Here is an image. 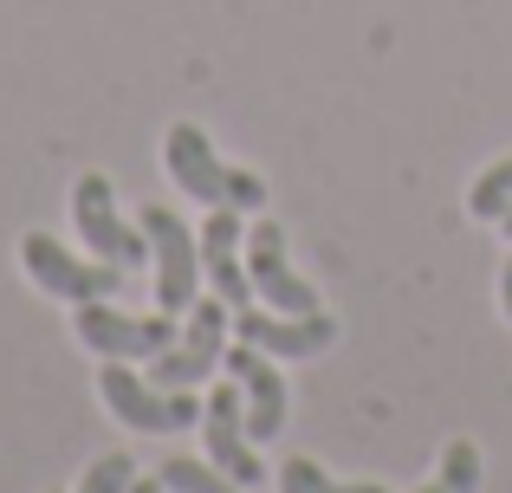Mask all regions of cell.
Masks as SVG:
<instances>
[{
    "instance_id": "6da1fadb",
    "label": "cell",
    "mask_w": 512,
    "mask_h": 493,
    "mask_svg": "<svg viewBox=\"0 0 512 493\" xmlns=\"http://www.w3.org/2000/svg\"><path fill=\"white\" fill-rule=\"evenodd\" d=\"M163 163H169L175 189L195 195L201 208H240V215H247V208L266 202V176L221 163L201 124H175V130H169V137H163Z\"/></svg>"
},
{
    "instance_id": "7a4b0ae2",
    "label": "cell",
    "mask_w": 512,
    "mask_h": 493,
    "mask_svg": "<svg viewBox=\"0 0 512 493\" xmlns=\"http://www.w3.org/2000/svg\"><path fill=\"white\" fill-rule=\"evenodd\" d=\"M98 396H104V409H111L124 429H137V435H188L201 422V409H208L195 390H163V383L137 377V370L117 364V357H104Z\"/></svg>"
},
{
    "instance_id": "3957f363",
    "label": "cell",
    "mask_w": 512,
    "mask_h": 493,
    "mask_svg": "<svg viewBox=\"0 0 512 493\" xmlns=\"http://www.w3.org/2000/svg\"><path fill=\"white\" fill-rule=\"evenodd\" d=\"M227 344H234V305H227L221 292H201V299L188 305V325L175 331V344L163 357H150V383H163V390H195V383L214 377Z\"/></svg>"
},
{
    "instance_id": "277c9868",
    "label": "cell",
    "mask_w": 512,
    "mask_h": 493,
    "mask_svg": "<svg viewBox=\"0 0 512 493\" xmlns=\"http://www.w3.org/2000/svg\"><path fill=\"white\" fill-rule=\"evenodd\" d=\"M72 228H78V241L98 253V260H111L117 273L137 279L143 266H150V234H143V221L130 228V221L117 215L111 176H78V189H72Z\"/></svg>"
},
{
    "instance_id": "5b68a950",
    "label": "cell",
    "mask_w": 512,
    "mask_h": 493,
    "mask_svg": "<svg viewBox=\"0 0 512 493\" xmlns=\"http://www.w3.org/2000/svg\"><path fill=\"white\" fill-rule=\"evenodd\" d=\"M137 221H143V234H150L156 305H163V312H188V305L201 299V234L188 228L175 208H163V202H150Z\"/></svg>"
},
{
    "instance_id": "8992f818",
    "label": "cell",
    "mask_w": 512,
    "mask_h": 493,
    "mask_svg": "<svg viewBox=\"0 0 512 493\" xmlns=\"http://www.w3.org/2000/svg\"><path fill=\"white\" fill-rule=\"evenodd\" d=\"M72 331L98 357H117V364H150V357H163L169 344H175V312L130 318V312H117L111 299H85L72 312Z\"/></svg>"
},
{
    "instance_id": "52a82bcc",
    "label": "cell",
    "mask_w": 512,
    "mask_h": 493,
    "mask_svg": "<svg viewBox=\"0 0 512 493\" xmlns=\"http://www.w3.org/2000/svg\"><path fill=\"white\" fill-rule=\"evenodd\" d=\"M20 260H26V273H33V286L39 292H52V299H72V305H85V299H111L117 286H130V273H117L111 260H78L72 247H59V234H26L20 241Z\"/></svg>"
},
{
    "instance_id": "ba28073f",
    "label": "cell",
    "mask_w": 512,
    "mask_h": 493,
    "mask_svg": "<svg viewBox=\"0 0 512 493\" xmlns=\"http://www.w3.org/2000/svg\"><path fill=\"white\" fill-rule=\"evenodd\" d=\"M247 279H253V299H266V312H292V318L325 312V305H318V286L299 279V266H292L279 221H253L247 228Z\"/></svg>"
},
{
    "instance_id": "9c48e42d",
    "label": "cell",
    "mask_w": 512,
    "mask_h": 493,
    "mask_svg": "<svg viewBox=\"0 0 512 493\" xmlns=\"http://www.w3.org/2000/svg\"><path fill=\"white\" fill-rule=\"evenodd\" d=\"M201 429H208V461L240 487H260L266 481V461H260V442L247 429V403H240V383H221L201 409Z\"/></svg>"
},
{
    "instance_id": "30bf717a",
    "label": "cell",
    "mask_w": 512,
    "mask_h": 493,
    "mask_svg": "<svg viewBox=\"0 0 512 493\" xmlns=\"http://www.w3.org/2000/svg\"><path fill=\"white\" fill-rule=\"evenodd\" d=\"M234 338L253 344V351L266 357H318L338 344V318L331 312H266V305H247V312H234Z\"/></svg>"
},
{
    "instance_id": "8fae6325",
    "label": "cell",
    "mask_w": 512,
    "mask_h": 493,
    "mask_svg": "<svg viewBox=\"0 0 512 493\" xmlns=\"http://www.w3.org/2000/svg\"><path fill=\"white\" fill-rule=\"evenodd\" d=\"M221 364H227V377L240 383V403H247V429H253V442H273V435L286 429V377L273 370V357L234 338Z\"/></svg>"
},
{
    "instance_id": "7c38bea8",
    "label": "cell",
    "mask_w": 512,
    "mask_h": 493,
    "mask_svg": "<svg viewBox=\"0 0 512 493\" xmlns=\"http://www.w3.org/2000/svg\"><path fill=\"white\" fill-rule=\"evenodd\" d=\"M201 273L214 279L234 312L253 305V279H247V228H240V208H208L201 221Z\"/></svg>"
},
{
    "instance_id": "4fadbf2b",
    "label": "cell",
    "mask_w": 512,
    "mask_h": 493,
    "mask_svg": "<svg viewBox=\"0 0 512 493\" xmlns=\"http://www.w3.org/2000/svg\"><path fill=\"white\" fill-rule=\"evenodd\" d=\"M480 448L467 442V435H454L448 448H441V468H435V481L428 487H415V493H480Z\"/></svg>"
},
{
    "instance_id": "5bb4252c",
    "label": "cell",
    "mask_w": 512,
    "mask_h": 493,
    "mask_svg": "<svg viewBox=\"0 0 512 493\" xmlns=\"http://www.w3.org/2000/svg\"><path fill=\"white\" fill-rule=\"evenodd\" d=\"M279 493H389V487H370V481H338V474H325L312 455H292L286 468H279Z\"/></svg>"
},
{
    "instance_id": "9a60e30c",
    "label": "cell",
    "mask_w": 512,
    "mask_h": 493,
    "mask_svg": "<svg viewBox=\"0 0 512 493\" xmlns=\"http://www.w3.org/2000/svg\"><path fill=\"white\" fill-rule=\"evenodd\" d=\"M163 487L169 493H240V481H227L214 461H195V455H169L163 461Z\"/></svg>"
},
{
    "instance_id": "2e32d148",
    "label": "cell",
    "mask_w": 512,
    "mask_h": 493,
    "mask_svg": "<svg viewBox=\"0 0 512 493\" xmlns=\"http://www.w3.org/2000/svg\"><path fill=\"white\" fill-rule=\"evenodd\" d=\"M467 208H474V221H500V215H506V208H512V156H500L487 176H474Z\"/></svg>"
},
{
    "instance_id": "e0dca14e",
    "label": "cell",
    "mask_w": 512,
    "mask_h": 493,
    "mask_svg": "<svg viewBox=\"0 0 512 493\" xmlns=\"http://www.w3.org/2000/svg\"><path fill=\"white\" fill-rule=\"evenodd\" d=\"M130 481H137V461L124 455V448H111V455H98L85 468V481H78L72 493H130Z\"/></svg>"
},
{
    "instance_id": "ac0fdd59",
    "label": "cell",
    "mask_w": 512,
    "mask_h": 493,
    "mask_svg": "<svg viewBox=\"0 0 512 493\" xmlns=\"http://www.w3.org/2000/svg\"><path fill=\"white\" fill-rule=\"evenodd\" d=\"M500 312L512 318V253H506V266H500Z\"/></svg>"
},
{
    "instance_id": "d6986e66",
    "label": "cell",
    "mask_w": 512,
    "mask_h": 493,
    "mask_svg": "<svg viewBox=\"0 0 512 493\" xmlns=\"http://www.w3.org/2000/svg\"><path fill=\"white\" fill-rule=\"evenodd\" d=\"M130 493H169V487H163V474H156V481H143V474H137V481H130Z\"/></svg>"
},
{
    "instance_id": "ffe728a7",
    "label": "cell",
    "mask_w": 512,
    "mask_h": 493,
    "mask_svg": "<svg viewBox=\"0 0 512 493\" xmlns=\"http://www.w3.org/2000/svg\"><path fill=\"white\" fill-rule=\"evenodd\" d=\"M500 228H506V241H512V208H506V215H500Z\"/></svg>"
}]
</instances>
